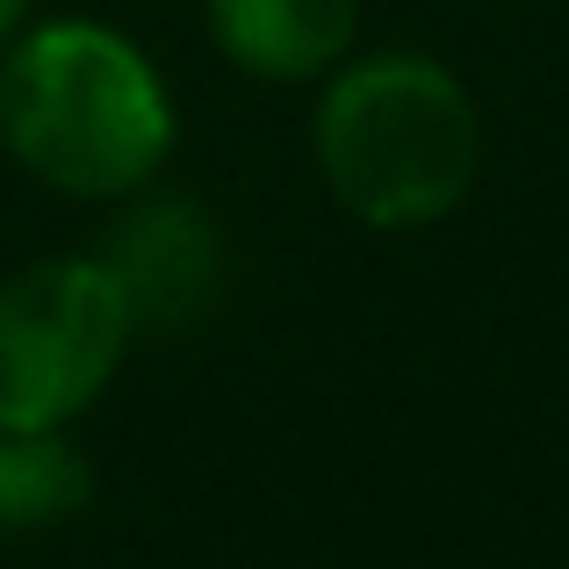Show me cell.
Masks as SVG:
<instances>
[{"label": "cell", "instance_id": "6da1fadb", "mask_svg": "<svg viewBox=\"0 0 569 569\" xmlns=\"http://www.w3.org/2000/svg\"><path fill=\"white\" fill-rule=\"evenodd\" d=\"M0 138L43 188L109 202L159 173L173 109L152 58L101 22H51L0 72Z\"/></svg>", "mask_w": 569, "mask_h": 569}, {"label": "cell", "instance_id": "7a4b0ae2", "mask_svg": "<svg viewBox=\"0 0 569 569\" xmlns=\"http://www.w3.org/2000/svg\"><path fill=\"white\" fill-rule=\"evenodd\" d=\"M483 130L461 80L432 58H361L318 101L325 188L376 231L440 223L469 194Z\"/></svg>", "mask_w": 569, "mask_h": 569}, {"label": "cell", "instance_id": "3957f363", "mask_svg": "<svg viewBox=\"0 0 569 569\" xmlns=\"http://www.w3.org/2000/svg\"><path fill=\"white\" fill-rule=\"evenodd\" d=\"M130 303L94 252L37 260L0 281V432L66 426L109 389L130 347Z\"/></svg>", "mask_w": 569, "mask_h": 569}, {"label": "cell", "instance_id": "277c9868", "mask_svg": "<svg viewBox=\"0 0 569 569\" xmlns=\"http://www.w3.org/2000/svg\"><path fill=\"white\" fill-rule=\"evenodd\" d=\"M94 260L116 274L138 332H188V325H202V310L217 303V281H223L217 223L194 202L130 209V217L101 238Z\"/></svg>", "mask_w": 569, "mask_h": 569}, {"label": "cell", "instance_id": "5b68a950", "mask_svg": "<svg viewBox=\"0 0 569 569\" xmlns=\"http://www.w3.org/2000/svg\"><path fill=\"white\" fill-rule=\"evenodd\" d=\"M209 29L260 80H318L353 51L361 0H209Z\"/></svg>", "mask_w": 569, "mask_h": 569}, {"label": "cell", "instance_id": "8992f818", "mask_svg": "<svg viewBox=\"0 0 569 569\" xmlns=\"http://www.w3.org/2000/svg\"><path fill=\"white\" fill-rule=\"evenodd\" d=\"M94 505V469L58 426L0 432V527L8 533H51Z\"/></svg>", "mask_w": 569, "mask_h": 569}, {"label": "cell", "instance_id": "52a82bcc", "mask_svg": "<svg viewBox=\"0 0 569 569\" xmlns=\"http://www.w3.org/2000/svg\"><path fill=\"white\" fill-rule=\"evenodd\" d=\"M22 8H29V0H0V43L14 37V22H22Z\"/></svg>", "mask_w": 569, "mask_h": 569}]
</instances>
